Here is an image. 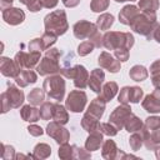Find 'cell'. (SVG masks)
Segmentation results:
<instances>
[{
  "instance_id": "obj_1",
  "label": "cell",
  "mask_w": 160,
  "mask_h": 160,
  "mask_svg": "<svg viewBox=\"0 0 160 160\" xmlns=\"http://www.w3.org/2000/svg\"><path fill=\"white\" fill-rule=\"evenodd\" d=\"M60 58L61 51L56 48H50L46 50L44 58L40 60V62L36 66V71L40 76H49L54 74H60L61 66H60Z\"/></svg>"
},
{
  "instance_id": "obj_2",
  "label": "cell",
  "mask_w": 160,
  "mask_h": 160,
  "mask_svg": "<svg viewBox=\"0 0 160 160\" xmlns=\"http://www.w3.org/2000/svg\"><path fill=\"white\" fill-rule=\"evenodd\" d=\"M135 44L134 35L131 32L122 31H106L102 35V46L106 50H115L120 48L131 49Z\"/></svg>"
},
{
  "instance_id": "obj_3",
  "label": "cell",
  "mask_w": 160,
  "mask_h": 160,
  "mask_svg": "<svg viewBox=\"0 0 160 160\" xmlns=\"http://www.w3.org/2000/svg\"><path fill=\"white\" fill-rule=\"evenodd\" d=\"M44 28L45 31L51 32L56 36L64 35L69 30V24H68V18L65 10H54L49 12L44 18Z\"/></svg>"
},
{
  "instance_id": "obj_4",
  "label": "cell",
  "mask_w": 160,
  "mask_h": 160,
  "mask_svg": "<svg viewBox=\"0 0 160 160\" xmlns=\"http://www.w3.org/2000/svg\"><path fill=\"white\" fill-rule=\"evenodd\" d=\"M132 31H135L139 35L145 36L148 40L152 39V34L155 28L158 26V20H156V14H149V12H140L132 22L129 25Z\"/></svg>"
},
{
  "instance_id": "obj_5",
  "label": "cell",
  "mask_w": 160,
  "mask_h": 160,
  "mask_svg": "<svg viewBox=\"0 0 160 160\" xmlns=\"http://www.w3.org/2000/svg\"><path fill=\"white\" fill-rule=\"evenodd\" d=\"M42 89L49 99L61 101L65 96V80L61 74H54L46 76L42 82Z\"/></svg>"
},
{
  "instance_id": "obj_6",
  "label": "cell",
  "mask_w": 160,
  "mask_h": 160,
  "mask_svg": "<svg viewBox=\"0 0 160 160\" xmlns=\"http://www.w3.org/2000/svg\"><path fill=\"white\" fill-rule=\"evenodd\" d=\"M60 74L66 79H72L74 80V85L78 89L84 90L89 84V76L90 75H89V72H88V70H86V68L84 65L76 64L74 66L61 68Z\"/></svg>"
},
{
  "instance_id": "obj_7",
  "label": "cell",
  "mask_w": 160,
  "mask_h": 160,
  "mask_svg": "<svg viewBox=\"0 0 160 160\" xmlns=\"http://www.w3.org/2000/svg\"><path fill=\"white\" fill-rule=\"evenodd\" d=\"M86 102H88V95L85 91H82L81 89L80 90H72L66 96L65 106L71 112H81V111H84Z\"/></svg>"
},
{
  "instance_id": "obj_8",
  "label": "cell",
  "mask_w": 160,
  "mask_h": 160,
  "mask_svg": "<svg viewBox=\"0 0 160 160\" xmlns=\"http://www.w3.org/2000/svg\"><path fill=\"white\" fill-rule=\"evenodd\" d=\"M15 62L19 65V68L22 69H32L38 66L40 61V51H24L20 50L16 52L14 58Z\"/></svg>"
},
{
  "instance_id": "obj_9",
  "label": "cell",
  "mask_w": 160,
  "mask_h": 160,
  "mask_svg": "<svg viewBox=\"0 0 160 160\" xmlns=\"http://www.w3.org/2000/svg\"><path fill=\"white\" fill-rule=\"evenodd\" d=\"M131 108L129 104H120L119 106H116L112 112L109 116V122H111L118 130H122L125 121L128 120V118L131 114Z\"/></svg>"
},
{
  "instance_id": "obj_10",
  "label": "cell",
  "mask_w": 160,
  "mask_h": 160,
  "mask_svg": "<svg viewBox=\"0 0 160 160\" xmlns=\"http://www.w3.org/2000/svg\"><path fill=\"white\" fill-rule=\"evenodd\" d=\"M144 96V90L139 86H124L120 89L118 101L120 104H138Z\"/></svg>"
},
{
  "instance_id": "obj_11",
  "label": "cell",
  "mask_w": 160,
  "mask_h": 160,
  "mask_svg": "<svg viewBox=\"0 0 160 160\" xmlns=\"http://www.w3.org/2000/svg\"><path fill=\"white\" fill-rule=\"evenodd\" d=\"M45 131H46V134H48L51 139H54V140L56 141V144H59V145L68 142L69 139H70V132H69V130H68L66 128H64L62 124H60V122H58V121H55V120L48 124Z\"/></svg>"
},
{
  "instance_id": "obj_12",
  "label": "cell",
  "mask_w": 160,
  "mask_h": 160,
  "mask_svg": "<svg viewBox=\"0 0 160 160\" xmlns=\"http://www.w3.org/2000/svg\"><path fill=\"white\" fill-rule=\"evenodd\" d=\"M99 30L96 24H92L88 20H79L78 22L74 24L72 26V32L74 36L79 40H84V39H90V36Z\"/></svg>"
},
{
  "instance_id": "obj_13",
  "label": "cell",
  "mask_w": 160,
  "mask_h": 160,
  "mask_svg": "<svg viewBox=\"0 0 160 160\" xmlns=\"http://www.w3.org/2000/svg\"><path fill=\"white\" fill-rule=\"evenodd\" d=\"M98 64L100 68L108 70L111 74H116L118 71H120V68H121L120 61L116 58H114L111 54H109L108 51L100 52V55L98 58Z\"/></svg>"
},
{
  "instance_id": "obj_14",
  "label": "cell",
  "mask_w": 160,
  "mask_h": 160,
  "mask_svg": "<svg viewBox=\"0 0 160 160\" xmlns=\"http://www.w3.org/2000/svg\"><path fill=\"white\" fill-rule=\"evenodd\" d=\"M141 134L144 138V145L148 150H155L160 145V126L154 129L142 128Z\"/></svg>"
},
{
  "instance_id": "obj_15",
  "label": "cell",
  "mask_w": 160,
  "mask_h": 160,
  "mask_svg": "<svg viewBox=\"0 0 160 160\" xmlns=\"http://www.w3.org/2000/svg\"><path fill=\"white\" fill-rule=\"evenodd\" d=\"M2 20L11 26L20 25L25 20V12L19 8H8L2 10Z\"/></svg>"
},
{
  "instance_id": "obj_16",
  "label": "cell",
  "mask_w": 160,
  "mask_h": 160,
  "mask_svg": "<svg viewBox=\"0 0 160 160\" xmlns=\"http://www.w3.org/2000/svg\"><path fill=\"white\" fill-rule=\"evenodd\" d=\"M141 106L145 111L150 114H158L160 112V90L156 89L151 94L146 95L141 102Z\"/></svg>"
},
{
  "instance_id": "obj_17",
  "label": "cell",
  "mask_w": 160,
  "mask_h": 160,
  "mask_svg": "<svg viewBox=\"0 0 160 160\" xmlns=\"http://www.w3.org/2000/svg\"><path fill=\"white\" fill-rule=\"evenodd\" d=\"M0 71L4 76L15 79L21 71V69L19 68V65L15 62L14 59H10L8 56H1L0 58Z\"/></svg>"
},
{
  "instance_id": "obj_18",
  "label": "cell",
  "mask_w": 160,
  "mask_h": 160,
  "mask_svg": "<svg viewBox=\"0 0 160 160\" xmlns=\"http://www.w3.org/2000/svg\"><path fill=\"white\" fill-rule=\"evenodd\" d=\"M5 94H6L8 99H9L12 109H19L22 105L24 100H25L24 91L20 90L19 88H16L15 85L10 84V82H8V89L5 90Z\"/></svg>"
},
{
  "instance_id": "obj_19",
  "label": "cell",
  "mask_w": 160,
  "mask_h": 160,
  "mask_svg": "<svg viewBox=\"0 0 160 160\" xmlns=\"http://www.w3.org/2000/svg\"><path fill=\"white\" fill-rule=\"evenodd\" d=\"M104 80H105V72H104L101 69H99V68H98V69H94V70L90 72L88 86H89L90 90H92L94 92L100 94L101 88H102V84H104Z\"/></svg>"
},
{
  "instance_id": "obj_20",
  "label": "cell",
  "mask_w": 160,
  "mask_h": 160,
  "mask_svg": "<svg viewBox=\"0 0 160 160\" xmlns=\"http://www.w3.org/2000/svg\"><path fill=\"white\" fill-rule=\"evenodd\" d=\"M140 12L141 11L136 5H125L119 12V21L124 25H130Z\"/></svg>"
},
{
  "instance_id": "obj_21",
  "label": "cell",
  "mask_w": 160,
  "mask_h": 160,
  "mask_svg": "<svg viewBox=\"0 0 160 160\" xmlns=\"http://www.w3.org/2000/svg\"><path fill=\"white\" fill-rule=\"evenodd\" d=\"M36 80H38V75L31 69H22L19 72V75L15 78V82L20 88H26L28 85L36 82Z\"/></svg>"
},
{
  "instance_id": "obj_22",
  "label": "cell",
  "mask_w": 160,
  "mask_h": 160,
  "mask_svg": "<svg viewBox=\"0 0 160 160\" xmlns=\"http://www.w3.org/2000/svg\"><path fill=\"white\" fill-rule=\"evenodd\" d=\"M105 108H106V101L102 100L100 96H98V98L91 100V102L88 106V110L85 112L91 115V116H95L98 119H101L104 112H105Z\"/></svg>"
},
{
  "instance_id": "obj_23",
  "label": "cell",
  "mask_w": 160,
  "mask_h": 160,
  "mask_svg": "<svg viewBox=\"0 0 160 160\" xmlns=\"http://www.w3.org/2000/svg\"><path fill=\"white\" fill-rule=\"evenodd\" d=\"M119 148L116 146V142L111 139L105 140L101 145V156L106 160H115L119 155Z\"/></svg>"
},
{
  "instance_id": "obj_24",
  "label": "cell",
  "mask_w": 160,
  "mask_h": 160,
  "mask_svg": "<svg viewBox=\"0 0 160 160\" xmlns=\"http://www.w3.org/2000/svg\"><path fill=\"white\" fill-rule=\"evenodd\" d=\"M20 116L24 121L28 122H36L40 119V111L36 106L29 104V105H22L20 109Z\"/></svg>"
},
{
  "instance_id": "obj_25",
  "label": "cell",
  "mask_w": 160,
  "mask_h": 160,
  "mask_svg": "<svg viewBox=\"0 0 160 160\" xmlns=\"http://www.w3.org/2000/svg\"><path fill=\"white\" fill-rule=\"evenodd\" d=\"M100 119L91 116L89 114H84V116L81 118V126L85 131L90 132H95V131H101V122L99 121Z\"/></svg>"
},
{
  "instance_id": "obj_26",
  "label": "cell",
  "mask_w": 160,
  "mask_h": 160,
  "mask_svg": "<svg viewBox=\"0 0 160 160\" xmlns=\"http://www.w3.org/2000/svg\"><path fill=\"white\" fill-rule=\"evenodd\" d=\"M104 142V134L101 131H95V132H90L89 136L85 140V148L89 151H95L99 150L100 146Z\"/></svg>"
},
{
  "instance_id": "obj_27",
  "label": "cell",
  "mask_w": 160,
  "mask_h": 160,
  "mask_svg": "<svg viewBox=\"0 0 160 160\" xmlns=\"http://www.w3.org/2000/svg\"><path fill=\"white\" fill-rule=\"evenodd\" d=\"M118 90H119V86L115 81H108L102 85L101 88V91H100V98L102 100H105L106 102L111 101L114 99V96L118 94Z\"/></svg>"
},
{
  "instance_id": "obj_28",
  "label": "cell",
  "mask_w": 160,
  "mask_h": 160,
  "mask_svg": "<svg viewBox=\"0 0 160 160\" xmlns=\"http://www.w3.org/2000/svg\"><path fill=\"white\" fill-rule=\"evenodd\" d=\"M52 120H55V121H58L62 125L68 124V121H69L68 109H66V106L59 104V101L55 102L54 106H52Z\"/></svg>"
},
{
  "instance_id": "obj_29",
  "label": "cell",
  "mask_w": 160,
  "mask_h": 160,
  "mask_svg": "<svg viewBox=\"0 0 160 160\" xmlns=\"http://www.w3.org/2000/svg\"><path fill=\"white\" fill-rule=\"evenodd\" d=\"M144 128V122L141 121V119L139 116H136L135 114H130V116L128 118V120L125 121V125H124V129L132 134V132H136V131H140L141 129Z\"/></svg>"
},
{
  "instance_id": "obj_30",
  "label": "cell",
  "mask_w": 160,
  "mask_h": 160,
  "mask_svg": "<svg viewBox=\"0 0 160 160\" xmlns=\"http://www.w3.org/2000/svg\"><path fill=\"white\" fill-rule=\"evenodd\" d=\"M129 76L131 80L134 81H144L148 79L149 76V71L145 66L142 65H134L130 70H129Z\"/></svg>"
},
{
  "instance_id": "obj_31",
  "label": "cell",
  "mask_w": 160,
  "mask_h": 160,
  "mask_svg": "<svg viewBox=\"0 0 160 160\" xmlns=\"http://www.w3.org/2000/svg\"><path fill=\"white\" fill-rule=\"evenodd\" d=\"M50 155H51V146L45 144V142L36 144L34 150H32V156H34V159H38V160L46 159Z\"/></svg>"
},
{
  "instance_id": "obj_32",
  "label": "cell",
  "mask_w": 160,
  "mask_h": 160,
  "mask_svg": "<svg viewBox=\"0 0 160 160\" xmlns=\"http://www.w3.org/2000/svg\"><path fill=\"white\" fill-rule=\"evenodd\" d=\"M115 19H114V15L112 14H109V12H104L101 14L98 19H96V26L99 30H109L112 24H114Z\"/></svg>"
},
{
  "instance_id": "obj_33",
  "label": "cell",
  "mask_w": 160,
  "mask_h": 160,
  "mask_svg": "<svg viewBox=\"0 0 160 160\" xmlns=\"http://www.w3.org/2000/svg\"><path fill=\"white\" fill-rule=\"evenodd\" d=\"M44 99H45V91H44V89H40V88L32 89L29 92V95H28L29 102L31 105H34V106H38V105L42 104L44 102Z\"/></svg>"
},
{
  "instance_id": "obj_34",
  "label": "cell",
  "mask_w": 160,
  "mask_h": 160,
  "mask_svg": "<svg viewBox=\"0 0 160 160\" xmlns=\"http://www.w3.org/2000/svg\"><path fill=\"white\" fill-rule=\"evenodd\" d=\"M159 0H139L138 8L142 12L149 14H156V10L159 9Z\"/></svg>"
},
{
  "instance_id": "obj_35",
  "label": "cell",
  "mask_w": 160,
  "mask_h": 160,
  "mask_svg": "<svg viewBox=\"0 0 160 160\" xmlns=\"http://www.w3.org/2000/svg\"><path fill=\"white\" fill-rule=\"evenodd\" d=\"M129 145H130L131 150H134V151L140 150V148L144 145V138H142L141 130L140 131H136V132H132L130 135V138H129Z\"/></svg>"
},
{
  "instance_id": "obj_36",
  "label": "cell",
  "mask_w": 160,
  "mask_h": 160,
  "mask_svg": "<svg viewBox=\"0 0 160 160\" xmlns=\"http://www.w3.org/2000/svg\"><path fill=\"white\" fill-rule=\"evenodd\" d=\"M58 156L62 160L74 159V145H69L68 142L61 144L58 150Z\"/></svg>"
},
{
  "instance_id": "obj_37",
  "label": "cell",
  "mask_w": 160,
  "mask_h": 160,
  "mask_svg": "<svg viewBox=\"0 0 160 160\" xmlns=\"http://www.w3.org/2000/svg\"><path fill=\"white\" fill-rule=\"evenodd\" d=\"M52 106L54 104L50 101H44L39 109L40 111V119L42 120H50L52 119Z\"/></svg>"
},
{
  "instance_id": "obj_38",
  "label": "cell",
  "mask_w": 160,
  "mask_h": 160,
  "mask_svg": "<svg viewBox=\"0 0 160 160\" xmlns=\"http://www.w3.org/2000/svg\"><path fill=\"white\" fill-rule=\"evenodd\" d=\"M110 5V0H91L90 9L94 12H102Z\"/></svg>"
},
{
  "instance_id": "obj_39",
  "label": "cell",
  "mask_w": 160,
  "mask_h": 160,
  "mask_svg": "<svg viewBox=\"0 0 160 160\" xmlns=\"http://www.w3.org/2000/svg\"><path fill=\"white\" fill-rule=\"evenodd\" d=\"M94 49H95V45L91 41L86 40V41H82V42L79 44V46H78V54L80 56H86L90 52H92Z\"/></svg>"
},
{
  "instance_id": "obj_40",
  "label": "cell",
  "mask_w": 160,
  "mask_h": 160,
  "mask_svg": "<svg viewBox=\"0 0 160 160\" xmlns=\"http://www.w3.org/2000/svg\"><path fill=\"white\" fill-rule=\"evenodd\" d=\"M74 159L89 160L91 159V151H89L86 148H80L78 145H74Z\"/></svg>"
},
{
  "instance_id": "obj_41",
  "label": "cell",
  "mask_w": 160,
  "mask_h": 160,
  "mask_svg": "<svg viewBox=\"0 0 160 160\" xmlns=\"http://www.w3.org/2000/svg\"><path fill=\"white\" fill-rule=\"evenodd\" d=\"M56 40H58V36H56V35H54V34H51V32L45 31V32L42 34V36H41V41H42L44 50L50 49V48L56 42Z\"/></svg>"
},
{
  "instance_id": "obj_42",
  "label": "cell",
  "mask_w": 160,
  "mask_h": 160,
  "mask_svg": "<svg viewBox=\"0 0 160 160\" xmlns=\"http://www.w3.org/2000/svg\"><path fill=\"white\" fill-rule=\"evenodd\" d=\"M19 1L24 4L31 12H38L44 8L41 0H19Z\"/></svg>"
},
{
  "instance_id": "obj_43",
  "label": "cell",
  "mask_w": 160,
  "mask_h": 160,
  "mask_svg": "<svg viewBox=\"0 0 160 160\" xmlns=\"http://www.w3.org/2000/svg\"><path fill=\"white\" fill-rule=\"evenodd\" d=\"M1 159L4 160H12L15 159V149L11 146V145H5V144H1Z\"/></svg>"
},
{
  "instance_id": "obj_44",
  "label": "cell",
  "mask_w": 160,
  "mask_h": 160,
  "mask_svg": "<svg viewBox=\"0 0 160 160\" xmlns=\"http://www.w3.org/2000/svg\"><path fill=\"white\" fill-rule=\"evenodd\" d=\"M118 129L111 122H101V132L108 136H115L118 134Z\"/></svg>"
},
{
  "instance_id": "obj_45",
  "label": "cell",
  "mask_w": 160,
  "mask_h": 160,
  "mask_svg": "<svg viewBox=\"0 0 160 160\" xmlns=\"http://www.w3.org/2000/svg\"><path fill=\"white\" fill-rule=\"evenodd\" d=\"M28 50L29 51H40L41 52L44 50L41 38H35V39L30 40V42L28 44Z\"/></svg>"
},
{
  "instance_id": "obj_46",
  "label": "cell",
  "mask_w": 160,
  "mask_h": 160,
  "mask_svg": "<svg viewBox=\"0 0 160 160\" xmlns=\"http://www.w3.org/2000/svg\"><path fill=\"white\" fill-rule=\"evenodd\" d=\"M114 55H115V58L121 62H125V61H128L129 60V56H130V54H129V49H125V48H120V49H115L114 50Z\"/></svg>"
},
{
  "instance_id": "obj_47",
  "label": "cell",
  "mask_w": 160,
  "mask_h": 160,
  "mask_svg": "<svg viewBox=\"0 0 160 160\" xmlns=\"http://www.w3.org/2000/svg\"><path fill=\"white\" fill-rule=\"evenodd\" d=\"M144 126L148 129H154V128L160 126V118L159 116H148L145 119Z\"/></svg>"
},
{
  "instance_id": "obj_48",
  "label": "cell",
  "mask_w": 160,
  "mask_h": 160,
  "mask_svg": "<svg viewBox=\"0 0 160 160\" xmlns=\"http://www.w3.org/2000/svg\"><path fill=\"white\" fill-rule=\"evenodd\" d=\"M0 100H1V112H2V114L8 112L10 109H12V108H11V104H10V101H9V99H8L6 94H5V91L1 92Z\"/></svg>"
},
{
  "instance_id": "obj_49",
  "label": "cell",
  "mask_w": 160,
  "mask_h": 160,
  "mask_svg": "<svg viewBox=\"0 0 160 160\" xmlns=\"http://www.w3.org/2000/svg\"><path fill=\"white\" fill-rule=\"evenodd\" d=\"M26 130H28V132H29L31 136H41V135L44 134L42 128L39 126V125H36V124H30Z\"/></svg>"
},
{
  "instance_id": "obj_50",
  "label": "cell",
  "mask_w": 160,
  "mask_h": 160,
  "mask_svg": "<svg viewBox=\"0 0 160 160\" xmlns=\"http://www.w3.org/2000/svg\"><path fill=\"white\" fill-rule=\"evenodd\" d=\"M89 41H91V42L95 45V48H101V46H102V35L100 34L99 30H96V31L90 36Z\"/></svg>"
},
{
  "instance_id": "obj_51",
  "label": "cell",
  "mask_w": 160,
  "mask_h": 160,
  "mask_svg": "<svg viewBox=\"0 0 160 160\" xmlns=\"http://www.w3.org/2000/svg\"><path fill=\"white\" fill-rule=\"evenodd\" d=\"M158 74H160V60L154 61L150 66V75L154 76V75H158Z\"/></svg>"
},
{
  "instance_id": "obj_52",
  "label": "cell",
  "mask_w": 160,
  "mask_h": 160,
  "mask_svg": "<svg viewBox=\"0 0 160 160\" xmlns=\"http://www.w3.org/2000/svg\"><path fill=\"white\" fill-rule=\"evenodd\" d=\"M41 2H42V6L44 8H46V9H54L58 5L59 0H41Z\"/></svg>"
},
{
  "instance_id": "obj_53",
  "label": "cell",
  "mask_w": 160,
  "mask_h": 160,
  "mask_svg": "<svg viewBox=\"0 0 160 160\" xmlns=\"http://www.w3.org/2000/svg\"><path fill=\"white\" fill-rule=\"evenodd\" d=\"M66 8H75L80 4V0H61Z\"/></svg>"
},
{
  "instance_id": "obj_54",
  "label": "cell",
  "mask_w": 160,
  "mask_h": 160,
  "mask_svg": "<svg viewBox=\"0 0 160 160\" xmlns=\"http://www.w3.org/2000/svg\"><path fill=\"white\" fill-rule=\"evenodd\" d=\"M151 82H152V85H154L155 89H159L160 90V74L151 76Z\"/></svg>"
},
{
  "instance_id": "obj_55",
  "label": "cell",
  "mask_w": 160,
  "mask_h": 160,
  "mask_svg": "<svg viewBox=\"0 0 160 160\" xmlns=\"http://www.w3.org/2000/svg\"><path fill=\"white\" fill-rule=\"evenodd\" d=\"M152 39L160 44V24H158V26L155 28L154 30V34H152Z\"/></svg>"
},
{
  "instance_id": "obj_56",
  "label": "cell",
  "mask_w": 160,
  "mask_h": 160,
  "mask_svg": "<svg viewBox=\"0 0 160 160\" xmlns=\"http://www.w3.org/2000/svg\"><path fill=\"white\" fill-rule=\"evenodd\" d=\"M12 2H14V0H0V6L2 10H5L8 8H11Z\"/></svg>"
},
{
  "instance_id": "obj_57",
  "label": "cell",
  "mask_w": 160,
  "mask_h": 160,
  "mask_svg": "<svg viewBox=\"0 0 160 160\" xmlns=\"http://www.w3.org/2000/svg\"><path fill=\"white\" fill-rule=\"evenodd\" d=\"M154 151H155V156H156V159H159V160H160V145H159Z\"/></svg>"
},
{
  "instance_id": "obj_58",
  "label": "cell",
  "mask_w": 160,
  "mask_h": 160,
  "mask_svg": "<svg viewBox=\"0 0 160 160\" xmlns=\"http://www.w3.org/2000/svg\"><path fill=\"white\" fill-rule=\"evenodd\" d=\"M26 158H30L29 155H22V154H16L15 155V159H26Z\"/></svg>"
},
{
  "instance_id": "obj_59",
  "label": "cell",
  "mask_w": 160,
  "mask_h": 160,
  "mask_svg": "<svg viewBox=\"0 0 160 160\" xmlns=\"http://www.w3.org/2000/svg\"><path fill=\"white\" fill-rule=\"evenodd\" d=\"M116 2H125V1H129V0H115Z\"/></svg>"
},
{
  "instance_id": "obj_60",
  "label": "cell",
  "mask_w": 160,
  "mask_h": 160,
  "mask_svg": "<svg viewBox=\"0 0 160 160\" xmlns=\"http://www.w3.org/2000/svg\"><path fill=\"white\" fill-rule=\"evenodd\" d=\"M129 1H135V0H129Z\"/></svg>"
}]
</instances>
